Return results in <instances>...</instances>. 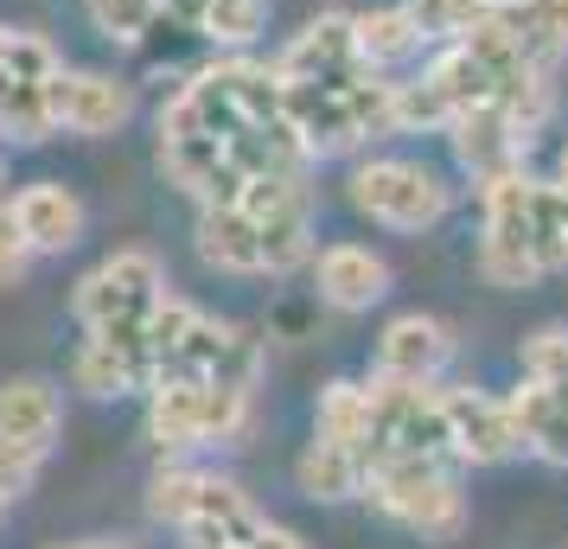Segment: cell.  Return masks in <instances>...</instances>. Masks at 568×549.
Returning <instances> with one entry per match:
<instances>
[{
    "label": "cell",
    "instance_id": "cell-32",
    "mask_svg": "<svg viewBox=\"0 0 568 549\" xmlns=\"http://www.w3.org/2000/svg\"><path fill=\"white\" fill-rule=\"evenodd\" d=\"M71 549H134V543H71Z\"/></svg>",
    "mask_w": 568,
    "mask_h": 549
},
{
    "label": "cell",
    "instance_id": "cell-2",
    "mask_svg": "<svg viewBox=\"0 0 568 549\" xmlns=\"http://www.w3.org/2000/svg\"><path fill=\"white\" fill-rule=\"evenodd\" d=\"M287 122L301 134L307 160L358 154L371 141L396 134V78L377 71L352 39V13H320L275 52Z\"/></svg>",
    "mask_w": 568,
    "mask_h": 549
},
{
    "label": "cell",
    "instance_id": "cell-12",
    "mask_svg": "<svg viewBox=\"0 0 568 549\" xmlns=\"http://www.w3.org/2000/svg\"><path fill=\"white\" fill-rule=\"evenodd\" d=\"M166 294L173 288H166V268L154 250H115L78 282L71 314L83 333H141Z\"/></svg>",
    "mask_w": 568,
    "mask_h": 549
},
{
    "label": "cell",
    "instance_id": "cell-6",
    "mask_svg": "<svg viewBox=\"0 0 568 549\" xmlns=\"http://www.w3.org/2000/svg\"><path fill=\"white\" fill-rule=\"evenodd\" d=\"M549 115H556V78H517L498 96L454 115L440 134L454 141V160L473 180H498V173H517L530 160L537 134L549 129Z\"/></svg>",
    "mask_w": 568,
    "mask_h": 549
},
{
    "label": "cell",
    "instance_id": "cell-4",
    "mask_svg": "<svg viewBox=\"0 0 568 549\" xmlns=\"http://www.w3.org/2000/svg\"><path fill=\"white\" fill-rule=\"evenodd\" d=\"M479 275L491 288H530L568 268V185L537 180L530 166L479 180Z\"/></svg>",
    "mask_w": 568,
    "mask_h": 549
},
{
    "label": "cell",
    "instance_id": "cell-1",
    "mask_svg": "<svg viewBox=\"0 0 568 549\" xmlns=\"http://www.w3.org/2000/svg\"><path fill=\"white\" fill-rule=\"evenodd\" d=\"M154 154L160 173L192 205H231L262 173H307L313 166L287 122L275 64L250 52H217L160 103Z\"/></svg>",
    "mask_w": 568,
    "mask_h": 549
},
{
    "label": "cell",
    "instance_id": "cell-10",
    "mask_svg": "<svg viewBox=\"0 0 568 549\" xmlns=\"http://www.w3.org/2000/svg\"><path fill=\"white\" fill-rule=\"evenodd\" d=\"M64 71L45 32L0 20V148H39L52 141V78Z\"/></svg>",
    "mask_w": 568,
    "mask_h": 549
},
{
    "label": "cell",
    "instance_id": "cell-25",
    "mask_svg": "<svg viewBox=\"0 0 568 549\" xmlns=\"http://www.w3.org/2000/svg\"><path fill=\"white\" fill-rule=\"evenodd\" d=\"M83 13L109 45H141L160 20V0H83Z\"/></svg>",
    "mask_w": 568,
    "mask_h": 549
},
{
    "label": "cell",
    "instance_id": "cell-3",
    "mask_svg": "<svg viewBox=\"0 0 568 549\" xmlns=\"http://www.w3.org/2000/svg\"><path fill=\"white\" fill-rule=\"evenodd\" d=\"M199 256L217 275H294L313 262L307 173H262L231 205H199Z\"/></svg>",
    "mask_w": 568,
    "mask_h": 549
},
{
    "label": "cell",
    "instance_id": "cell-22",
    "mask_svg": "<svg viewBox=\"0 0 568 549\" xmlns=\"http://www.w3.org/2000/svg\"><path fill=\"white\" fill-rule=\"evenodd\" d=\"M352 39H358V52L377 71H403V64H415L428 52V39H422L409 7H364V13H352Z\"/></svg>",
    "mask_w": 568,
    "mask_h": 549
},
{
    "label": "cell",
    "instance_id": "cell-30",
    "mask_svg": "<svg viewBox=\"0 0 568 549\" xmlns=\"http://www.w3.org/2000/svg\"><path fill=\"white\" fill-rule=\"evenodd\" d=\"M243 549H307V537H294V530H282V523H262Z\"/></svg>",
    "mask_w": 568,
    "mask_h": 549
},
{
    "label": "cell",
    "instance_id": "cell-21",
    "mask_svg": "<svg viewBox=\"0 0 568 549\" xmlns=\"http://www.w3.org/2000/svg\"><path fill=\"white\" fill-rule=\"evenodd\" d=\"M160 20L185 27L217 52H250L268 32V0H160Z\"/></svg>",
    "mask_w": 568,
    "mask_h": 549
},
{
    "label": "cell",
    "instance_id": "cell-23",
    "mask_svg": "<svg viewBox=\"0 0 568 549\" xmlns=\"http://www.w3.org/2000/svg\"><path fill=\"white\" fill-rule=\"evenodd\" d=\"M294 479H301V492L320 498V505H345V498L364 492V454L333 447V441H313L307 454H301Z\"/></svg>",
    "mask_w": 568,
    "mask_h": 549
},
{
    "label": "cell",
    "instance_id": "cell-28",
    "mask_svg": "<svg viewBox=\"0 0 568 549\" xmlns=\"http://www.w3.org/2000/svg\"><path fill=\"white\" fill-rule=\"evenodd\" d=\"M32 262H39V256H32V243L20 236L13 211H7V199H0V294H7V288H20Z\"/></svg>",
    "mask_w": 568,
    "mask_h": 549
},
{
    "label": "cell",
    "instance_id": "cell-13",
    "mask_svg": "<svg viewBox=\"0 0 568 549\" xmlns=\"http://www.w3.org/2000/svg\"><path fill=\"white\" fill-rule=\"evenodd\" d=\"M364 403H371V460H454L440 384L371 377V384H364ZM371 460H364V467H371ZM454 467H460V460H454Z\"/></svg>",
    "mask_w": 568,
    "mask_h": 549
},
{
    "label": "cell",
    "instance_id": "cell-31",
    "mask_svg": "<svg viewBox=\"0 0 568 549\" xmlns=\"http://www.w3.org/2000/svg\"><path fill=\"white\" fill-rule=\"evenodd\" d=\"M556 180L568 185V148H562V154H556Z\"/></svg>",
    "mask_w": 568,
    "mask_h": 549
},
{
    "label": "cell",
    "instance_id": "cell-20",
    "mask_svg": "<svg viewBox=\"0 0 568 549\" xmlns=\"http://www.w3.org/2000/svg\"><path fill=\"white\" fill-rule=\"evenodd\" d=\"M447 358H454V333L435 314L389 319L377 339V377H396V384H440Z\"/></svg>",
    "mask_w": 568,
    "mask_h": 549
},
{
    "label": "cell",
    "instance_id": "cell-5",
    "mask_svg": "<svg viewBox=\"0 0 568 549\" xmlns=\"http://www.w3.org/2000/svg\"><path fill=\"white\" fill-rule=\"evenodd\" d=\"M148 370L154 384L166 377H211V384H243L256 390V370H262V339L243 333L231 319L192 307L185 294H166L148 319Z\"/></svg>",
    "mask_w": 568,
    "mask_h": 549
},
{
    "label": "cell",
    "instance_id": "cell-11",
    "mask_svg": "<svg viewBox=\"0 0 568 549\" xmlns=\"http://www.w3.org/2000/svg\"><path fill=\"white\" fill-rule=\"evenodd\" d=\"M352 205L358 217L384 224V231H435L440 217L454 211V185L440 180L435 166L403 154H371L352 166Z\"/></svg>",
    "mask_w": 568,
    "mask_h": 549
},
{
    "label": "cell",
    "instance_id": "cell-18",
    "mask_svg": "<svg viewBox=\"0 0 568 549\" xmlns=\"http://www.w3.org/2000/svg\"><path fill=\"white\" fill-rule=\"evenodd\" d=\"M7 211H13L20 236L32 243V256H64L83 236V224H90L83 199L58 180H32V185H20V192H7Z\"/></svg>",
    "mask_w": 568,
    "mask_h": 549
},
{
    "label": "cell",
    "instance_id": "cell-29",
    "mask_svg": "<svg viewBox=\"0 0 568 549\" xmlns=\"http://www.w3.org/2000/svg\"><path fill=\"white\" fill-rule=\"evenodd\" d=\"M32 479H39V467H32V460H20L13 447H0V523H7V511L20 505V492H27Z\"/></svg>",
    "mask_w": 568,
    "mask_h": 549
},
{
    "label": "cell",
    "instance_id": "cell-19",
    "mask_svg": "<svg viewBox=\"0 0 568 549\" xmlns=\"http://www.w3.org/2000/svg\"><path fill=\"white\" fill-rule=\"evenodd\" d=\"M313 288L338 314H371L389 294V262L364 243H326V250H313Z\"/></svg>",
    "mask_w": 568,
    "mask_h": 549
},
{
    "label": "cell",
    "instance_id": "cell-15",
    "mask_svg": "<svg viewBox=\"0 0 568 549\" xmlns=\"http://www.w3.org/2000/svg\"><path fill=\"white\" fill-rule=\"evenodd\" d=\"M440 409H447V441H454V460H460V467H498V460L524 454L505 396L454 384V390H440Z\"/></svg>",
    "mask_w": 568,
    "mask_h": 549
},
{
    "label": "cell",
    "instance_id": "cell-27",
    "mask_svg": "<svg viewBox=\"0 0 568 549\" xmlns=\"http://www.w3.org/2000/svg\"><path fill=\"white\" fill-rule=\"evenodd\" d=\"M524 377H530V384H556V377H568V333L562 326H549V333H537V339H524Z\"/></svg>",
    "mask_w": 568,
    "mask_h": 549
},
{
    "label": "cell",
    "instance_id": "cell-16",
    "mask_svg": "<svg viewBox=\"0 0 568 549\" xmlns=\"http://www.w3.org/2000/svg\"><path fill=\"white\" fill-rule=\"evenodd\" d=\"M486 27L511 45L530 71L556 78L568 58V0H491Z\"/></svg>",
    "mask_w": 568,
    "mask_h": 549
},
{
    "label": "cell",
    "instance_id": "cell-14",
    "mask_svg": "<svg viewBox=\"0 0 568 549\" xmlns=\"http://www.w3.org/2000/svg\"><path fill=\"white\" fill-rule=\"evenodd\" d=\"M134 122V83L109 78V71H58L52 78V134H78V141H103Z\"/></svg>",
    "mask_w": 568,
    "mask_h": 549
},
{
    "label": "cell",
    "instance_id": "cell-7",
    "mask_svg": "<svg viewBox=\"0 0 568 549\" xmlns=\"http://www.w3.org/2000/svg\"><path fill=\"white\" fill-rule=\"evenodd\" d=\"M148 511H154L166 530H180L185 549H217V543H250L262 523L256 498L243 492L236 479L205 467H166L148 486Z\"/></svg>",
    "mask_w": 568,
    "mask_h": 549
},
{
    "label": "cell",
    "instance_id": "cell-24",
    "mask_svg": "<svg viewBox=\"0 0 568 549\" xmlns=\"http://www.w3.org/2000/svg\"><path fill=\"white\" fill-rule=\"evenodd\" d=\"M313 441L352 447L371 460V403H364V384H326L320 390V409H313Z\"/></svg>",
    "mask_w": 568,
    "mask_h": 549
},
{
    "label": "cell",
    "instance_id": "cell-26",
    "mask_svg": "<svg viewBox=\"0 0 568 549\" xmlns=\"http://www.w3.org/2000/svg\"><path fill=\"white\" fill-rule=\"evenodd\" d=\"M415 13V27H422V39L428 45H447V39H460L466 27H479L486 20L491 0H403Z\"/></svg>",
    "mask_w": 568,
    "mask_h": 549
},
{
    "label": "cell",
    "instance_id": "cell-33",
    "mask_svg": "<svg viewBox=\"0 0 568 549\" xmlns=\"http://www.w3.org/2000/svg\"><path fill=\"white\" fill-rule=\"evenodd\" d=\"M0 199H7V154H0Z\"/></svg>",
    "mask_w": 568,
    "mask_h": 549
},
{
    "label": "cell",
    "instance_id": "cell-8",
    "mask_svg": "<svg viewBox=\"0 0 568 549\" xmlns=\"http://www.w3.org/2000/svg\"><path fill=\"white\" fill-rule=\"evenodd\" d=\"M256 390L243 384H211V377H166L148 390V435L160 454H192V447H231L250 435Z\"/></svg>",
    "mask_w": 568,
    "mask_h": 549
},
{
    "label": "cell",
    "instance_id": "cell-34",
    "mask_svg": "<svg viewBox=\"0 0 568 549\" xmlns=\"http://www.w3.org/2000/svg\"><path fill=\"white\" fill-rule=\"evenodd\" d=\"M217 549H243V543H217Z\"/></svg>",
    "mask_w": 568,
    "mask_h": 549
},
{
    "label": "cell",
    "instance_id": "cell-17",
    "mask_svg": "<svg viewBox=\"0 0 568 549\" xmlns=\"http://www.w3.org/2000/svg\"><path fill=\"white\" fill-rule=\"evenodd\" d=\"M58 428H64V403H58L52 384H39V377L0 384V447H13L20 460L45 467L58 447Z\"/></svg>",
    "mask_w": 568,
    "mask_h": 549
},
{
    "label": "cell",
    "instance_id": "cell-9",
    "mask_svg": "<svg viewBox=\"0 0 568 549\" xmlns=\"http://www.w3.org/2000/svg\"><path fill=\"white\" fill-rule=\"evenodd\" d=\"M389 523H403L422 543H454L466 530V492L454 460H371L364 492Z\"/></svg>",
    "mask_w": 568,
    "mask_h": 549
}]
</instances>
